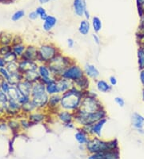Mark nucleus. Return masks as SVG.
Instances as JSON below:
<instances>
[{
    "label": "nucleus",
    "instance_id": "obj_1",
    "mask_svg": "<svg viewBox=\"0 0 144 159\" xmlns=\"http://www.w3.org/2000/svg\"><path fill=\"white\" fill-rule=\"evenodd\" d=\"M84 92L80 91L75 86H73L69 91L61 95L60 109L75 113L80 108Z\"/></svg>",
    "mask_w": 144,
    "mask_h": 159
},
{
    "label": "nucleus",
    "instance_id": "obj_2",
    "mask_svg": "<svg viewBox=\"0 0 144 159\" xmlns=\"http://www.w3.org/2000/svg\"><path fill=\"white\" fill-rule=\"evenodd\" d=\"M119 149V142L117 139L105 141L101 138L90 137L88 142L86 144V151L89 154L116 151Z\"/></svg>",
    "mask_w": 144,
    "mask_h": 159
},
{
    "label": "nucleus",
    "instance_id": "obj_3",
    "mask_svg": "<svg viewBox=\"0 0 144 159\" xmlns=\"http://www.w3.org/2000/svg\"><path fill=\"white\" fill-rule=\"evenodd\" d=\"M107 117V113L105 109H100L93 113H84L78 110L75 113V121L77 127H86L91 125L98 120Z\"/></svg>",
    "mask_w": 144,
    "mask_h": 159
},
{
    "label": "nucleus",
    "instance_id": "obj_4",
    "mask_svg": "<svg viewBox=\"0 0 144 159\" xmlns=\"http://www.w3.org/2000/svg\"><path fill=\"white\" fill-rule=\"evenodd\" d=\"M105 109L99 99L97 93L92 90H87L84 92L83 98L82 100L80 108L79 110L84 113H93L100 109Z\"/></svg>",
    "mask_w": 144,
    "mask_h": 159
},
{
    "label": "nucleus",
    "instance_id": "obj_5",
    "mask_svg": "<svg viewBox=\"0 0 144 159\" xmlns=\"http://www.w3.org/2000/svg\"><path fill=\"white\" fill-rule=\"evenodd\" d=\"M62 52L58 46L51 42L42 43L38 47V63L49 64L53 59Z\"/></svg>",
    "mask_w": 144,
    "mask_h": 159
},
{
    "label": "nucleus",
    "instance_id": "obj_6",
    "mask_svg": "<svg viewBox=\"0 0 144 159\" xmlns=\"http://www.w3.org/2000/svg\"><path fill=\"white\" fill-rule=\"evenodd\" d=\"M74 61H75V60L61 52L47 64L48 66L50 67L55 77L58 78L60 77L61 74L63 73L64 70L69 66L70 64H72Z\"/></svg>",
    "mask_w": 144,
    "mask_h": 159
},
{
    "label": "nucleus",
    "instance_id": "obj_7",
    "mask_svg": "<svg viewBox=\"0 0 144 159\" xmlns=\"http://www.w3.org/2000/svg\"><path fill=\"white\" fill-rule=\"evenodd\" d=\"M84 76L85 74L83 68L75 60L72 64H70L69 66L64 70L63 73L61 74L60 77L69 80L70 81L75 83V81L79 80V79H81Z\"/></svg>",
    "mask_w": 144,
    "mask_h": 159
},
{
    "label": "nucleus",
    "instance_id": "obj_8",
    "mask_svg": "<svg viewBox=\"0 0 144 159\" xmlns=\"http://www.w3.org/2000/svg\"><path fill=\"white\" fill-rule=\"evenodd\" d=\"M38 73L39 75L40 80L45 85L52 81H55L56 78L55 77L50 67L47 64H39L38 67Z\"/></svg>",
    "mask_w": 144,
    "mask_h": 159
},
{
    "label": "nucleus",
    "instance_id": "obj_9",
    "mask_svg": "<svg viewBox=\"0 0 144 159\" xmlns=\"http://www.w3.org/2000/svg\"><path fill=\"white\" fill-rule=\"evenodd\" d=\"M107 123V117L98 120V121L91 125L86 126V127H81V128L84 129L86 132L90 134V137L101 138L102 137L103 129L104 126H105Z\"/></svg>",
    "mask_w": 144,
    "mask_h": 159
},
{
    "label": "nucleus",
    "instance_id": "obj_10",
    "mask_svg": "<svg viewBox=\"0 0 144 159\" xmlns=\"http://www.w3.org/2000/svg\"><path fill=\"white\" fill-rule=\"evenodd\" d=\"M60 103H61V95L60 94L49 96L47 107L46 109L49 115L55 116L58 111L60 109Z\"/></svg>",
    "mask_w": 144,
    "mask_h": 159
},
{
    "label": "nucleus",
    "instance_id": "obj_11",
    "mask_svg": "<svg viewBox=\"0 0 144 159\" xmlns=\"http://www.w3.org/2000/svg\"><path fill=\"white\" fill-rule=\"evenodd\" d=\"M55 118L61 123L63 126L67 125L70 123L74 122V118H75V113L70 112V111L65 110V109H61L58 111L57 113L55 115Z\"/></svg>",
    "mask_w": 144,
    "mask_h": 159
},
{
    "label": "nucleus",
    "instance_id": "obj_12",
    "mask_svg": "<svg viewBox=\"0 0 144 159\" xmlns=\"http://www.w3.org/2000/svg\"><path fill=\"white\" fill-rule=\"evenodd\" d=\"M131 126L138 134L144 135V116L141 113L134 112L131 116Z\"/></svg>",
    "mask_w": 144,
    "mask_h": 159
},
{
    "label": "nucleus",
    "instance_id": "obj_13",
    "mask_svg": "<svg viewBox=\"0 0 144 159\" xmlns=\"http://www.w3.org/2000/svg\"><path fill=\"white\" fill-rule=\"evenodd\" d=\"M50 116V115H49V113L46 110L36 109L28 115V119L32 125L39 124V123L44 122L48 116Z\"/></svg>",
    "mask_w": 144,
    "mask_h": 159
},
{
    "label": "nucleus",
    "instance_id": "obj_14",
    "mask_svg": "<svg viewBox=\"0 0 144 159\" xmlns=\"http://www.w3.org/2000/svg\"><path fill=\"white\" fill-rule=\"evenodd\" d=\"M83 71H84L85 76L88 77L90 80H97L99 79L100 72L98 68L93 64L86 63L83 65Z\"/></svg>",
    "mask_w": 144,
    "mask_h": 159
},
{
    "label": "nucleus",
    "instance_id": "obj_15",
    "mask_svg": "<svg viewBox=\"0 0 144 159\" xmlns=\"http://www.w3.org/2000/svg\"><path fill=\"white\" fill-rule=\"evenodd\" d=\"M38 64H39L38 62L29 61V60H24L20 59L19 61V71L23 75L29 72L37 71Z\"/></svg>",
    "mask_w": 144,
    "mask_h": 159
},
{
    "label": "nucleus",
    "instance_id": "obj_16",
    "mask_svg": "<svg viewBox=\"0 0 144 159\" xmlns=\"http://www.w3.org/2000/svg\"><path fill=\"white\" fill-rule=\"evenodd\" d=\"M75 134V138L79 146H86L90 138V135L86 130L81 127H77Z\"/></svg>",
    "mask_w": 144,
    "mask_h": 159
},
{
    "label": "nucleus",
    "instance_id": "obj_17",
    "mask_svg": "<svg viewBox=\"0 0 144 159\" xmlns=\"http://www.w3.org/2000/svg\"><path fill=\"white\" fill-rule=\"evenodd\" d=\"M21 59L24 60L38 62V47L34 45L27 46V48Z\"/></svg>",
    "mask_w": 144,
    "mask_h": 159
},
{
    "label": "nucleus",
    "instance_id": "obj_18",
    "mask_svg": "<svg viewBox=\"0 0 144 159\" xmlns=\"http://www.w3.org/2000/svg\"><path fill=\"white\" fill-rule=\"evenodd\" d=\"M56 84H57L58 90H59V94H60V95L69 91L74 86L73 82L70 81L69 80L64 79L63 77L56 78Z\"/></svg>",
    "mask_w": 144,
    "mask_h": 159
},
{
    "label": "nucleus",
    "instance_id": "obj_19",
    "mask_svg": "<svg viewBox=\"0 0 144 159\" xmlns=\"http://www.w3.org/2000/svg\"><path fill=\"white\" fill-rule=\"evenodd\" d=\"M31 101L35 105L36 109H40V110H46L47 107L48 100H49V96L47 93L43 94V95L38 96V97H31Z\"/></svg>",
    "mask_w": 144,
    "mask_h": 159
},
{
    "label": "nucleus",
    "instance_id": "obj_20",
    "mask_svg": "<svg viewBox=\"0 0 144 159\" xmlns=\"http://www.w3.org/2000/svg\"><path fill=\"white\" fill-rule=\"evenodd\" d=\"M119 150L89 154L87 159H119Z\"/></svg>",
    "mask_w": 144,
    "mask_h": 159
},
{
    "label": "nucleus",
    "instance_id": "obj_21",
    "mask_svg": "<svg viewBox=\"0 0 144 159\" xmlns=\"http://www.w3.org/2000/svg\"><path fill=\"white\" fill-rule=\"evenodd\" d=\"M73 10L75 16L78 17H83L85 11L87 10L86 1L85 0H74Z\"/></svg>",
    "mask_w": 144,
    "mask_h": 159
},
{
    "label": "nucleus",
    "instance_id": "obj_22",
    "mask_svg": "<svg viewBox=\"0 0 144 159\" xmlns=\"http://www.w3.org/2000/svg\"><path fill=\"white\" fill-rule=\"evenodd\" d=\"M32 83L27 81L23 79L15 86L19 90V93L22 96H31V89H32Z\"/></svg>",
    "mask_w": 144,
    "mask_h": 159
},
{
    "label": "nucleus",
    "instance_id": "obj_23",
    "mask_svg": "<svg viewBox=\"0 0 144 159\" xmlns=\"http://www.w3.org/2000/svg\"><path fill=\"white\" fill-rule=\"evenodd\" d=\"M46 85L41 80L33 83L31 89V97H38V96L46 94Z\"/></svg>",
    "mask_w": 144,
    "mask_h": 159
},
{
    "label": "nucleus",
    "instance_id": "obj_24",
    "mask_svg": "<svg viewBox=\"0 0 144 159\" xmlns=\"http://www.w3.org/2000/svg\"><path fill=\"white\" fill-rule=\"evenodd\" d=\"M58 20L54 16H48L43 20L42 23V29L46 32H50L57 25Z\"/></svg>",
    "mask_w": 144,
    "mask_h": 159
},
{
    "label": "nucleus",
    "instance_id": "obj_25",
    "mask_svg": "<svg viewBox=\"0 0 144 159\" xmlns=\"http://www.w3.org/2000/svg\"><path fill=\"white\" fill-rule=\"evenodd\" d=\"M95 88L97 91L101 93H108L112 91V87L108 81L103 79H98L95 81Z\"/></svg>",
    "mask_w": 144,
    "mask_h": 159
},
{
    "label": "nucleus",
    "instance_id": "obj_26",
    "mask_svg": "<svg viewBox=\"0 0 144 159\" xmlns=\"http://www.w3.org/2000/svg\"><path fill=\"white\" fill-rule=\"evenodd\" d=\"M74 86H75L80 91L86 92L90 89V80L88 77H86V76H84L83 77L79 79V80L75 81L74 83Z\"/></svg>",
    "mask_w": 144,
    "mask_h": 159
},
{
    "label": "nucleus",
    "instance_id": "obj_27",
    "mask_svg": "<svg viewBox=\"0 0 144 159\" xmlns=\"http://www.w3.org/2000/svg\"><path fill=\"white\" fill-rule=\"evenodd\" d=\"M91 30V25H90V22L87 20H83L79 23V27H78V31L79 34L83 36H86L88 35Z\"/></svg>",
    "mask_w": 144,
    "mask_h": 159
},
{
    "label": "nucleus",
    "instance_id": "obj_28",
    "mask_svg": "<svg viewBox=\"0 0 144 159\" xmlns=\"http://www.w3.org/2000/svg\"><path fill=\"white\" fill-rule=\"evenodd\" d=\"M90 25H91V29L93 30L94 33H99L103 28V22L99 17L98 16H94L91 18L90 20Z\"/></svg>",
    "mask_w": 144,
    "mask_h": 159
},
{
    "label": "nucleus",
    "instance_id": "obj_29",
    "mask_svg": "<svg viewBox=\"0 0 144 159\" xmlns=\"http://www.w3.org/2000/svg\"><path fill=\"white\" fill-rule=\"evenodd\" d=\"M26 48H27V46L22 43L12 44L11 46L12 52L15 55L16 57L19 59L22 58V57H23V54H24V52H25Z\"/></svg>",
    "mask_w": 144,
    "mask_h": 159
},
{
    "label": "nucleus",
    "instance_id": "obj_30",
    "mask_svg": "<svg viewBox=\"0 0 144 159\" xmlns=\"http://www.w3.org/2000/svg\"><path fill=\"white\" fill-rule=\"evenodd\" d=\"M23 79L27 80V81L31 82L32 84L35 83V82L38 81V80H40L38 71H32V72H29L25 74H23Z\"/></svg>",
    "mask_w": 144,
    "mask_h": 159
},
{
    "label": "nucleus",
    "instance_id": "obj_31",
    "mask_svg": "<svg viewBox=\"0 0 144 159\" xmlns=\"http://www.w3.org/2000/svg\"><path fill=\"white\" fill-rule=\"evenodd\" d=\"M137 59H138V65L139 70L144 68V45H138L137 51Z\"/></svg>",
    "mask_w": 144,
    "mask_h": 159
},
{
    "label": "nucleus",
    "instance_id": "obj_32",
    "mask_svg": "<svg viewBox=\"0 0 144 159\" xmlns=\"http://www.w3.org/2000/svg\"><path fill=\"white\" fill-rule=\"evenodd\" d=\"M46 93H47L48 96L59 94V90H58L57 84H56V80L55 81H52L50 83L46 84Z\"/></svg>",
    "mask_w": 144,
    "mask_h": 159
},
{
    "label": "nucleus",
    "instance_id": "obj_33",
    "mask_svg": "<svg viewBox=\"0 0 144 159\" xmlns=\"http://www.w3.org/2000/svg\"><path fill=\"white\" fill-rule=\"evenodd\" d=\"M7 95L9 97L10 100H13V101H19V99L21 97V94L19 93V90L15 86H11V89H9L7 93Z\"/></svg>",
    "mask_w": 144,
    "mask_h": 159
},
{
    "label": "nucleus",
    "instance_id": "obj_34",
    "mask_svg": "<svg viewBox=\"0 0 144 159\" xmlns=\"http://www.w3.org/2000/svg\"><path fill=\"white\" fill-rule=\"evenodd\" d=\"M22 109H23L25 113H27L30 114V113H31L35 110H36V108H35V105L33 104V102L31 100V101H29V102H27V104L22 105Z\"/></svg>",
    "mask_w": 144,
    "mask_h": 159
},
{
    "label": "nucleus",
    "instance_id": "obj_35",
    "mask_svg": "<svg viewBox=\"0 0 144 159\" xmlns=\"http://www.w3.org/2000/svg\"><path fill=\"white\" fill-rule=\"evenodd\" d=\"M35 11H36L37 14L38 15V17H39V19H41L42 21H43V20H44L48 16H49V15L47 14V12H46V9H45V8L42 6L38 7L36 8Z\"/></svg>",
    "mask_w": 144,
    "mask_h": 159
},
{
    "label": "nucleus",
    "instance_id": "obj_36",
    "mask_svg": "<svg viewBox=\"0 0 144 159\" xmlns=\"http://www.w3.org/2000/svg\"><path fill=\"white\" fill-rule=\"evenodd\" d=\"M6 68L8 70V72H9L11 74L19 72V62L9 63V64H7Z\"/></svg>",
    "mask_w": 144,
    "mask_h": 159
},
{
    "label": "nucleus",
    "instance_id": "obj_37",
    "mask_svg": "<svg viewBox=\"0 0 144 159\" xmlns=\"http://www.w3.org/2000/svg\"><path fill=\"white\" fill-rule=\"evenodd\" d=\"M24 16H25V11L23 10H19L12 15L11 20L14 22H17L21 20V19H23Z\"/></svg>",
    "mask_w": 144,
    "mask_h": 159
},
{
    "label": "nucleus",
    "instance_id": "obj_38",
    "mask_svg": "<svg viewBox=\"0 0 144 159\" xmlns=\"http://www.w3.org/2000/svg\"><path fill=\"white\" fill-rule=\"evenodd\" d=\"M3 58L4 60H5V61L7 62V64L13 63V62H17L18 60H19V58H18V57H16L15 55L14 54L13 52H12V51L9 53V54L7 55L6 57H4Z\"/></svg>",
    "mask_w": 144,
    "mask_h": 159
},
{
    "label": "nucleus",
    "instance_id": "obj_39",
    "mask_svg": "<svg viewBox=\"0 0 144 159\" xmlns=\"http://www.w3.org/2000/svg\"><path fill=\"white\" fill-rule=\"evenodd\" d=\"M11 84L9 83V81H7V80H2V81H1V87H0V89L2 90V92L7 93L10 89H11Z\"/></svg>",
    "mask_w": 144,
    "mask_h": 159
},
{
    "label": "nucleus",
    "instance_id": "obj_40",
    "mask_svg": "<svg viewBox=\"0 0 144 159\" xmlns=\"http://www.w3.org/2000/svg\"><path fill=\"white\" fill-rule=\"evenodd\" d=\"M0 76L2 77V80H9L11 77V73L8 72V70L6 68H2L0 69Z\"/></svg>",
    "mask_w": 144,
    "mask_h": 159
},
{
    "label": "nucleus",
    "instance_id": "obj_41",
    "mask_svg": "<svg viewBox=\"0 0 144 159\" xmlns=\"http://www.w3.org/2000/svg\"><path fill=\"white\" fill-rule=\"evenodd\" d=\"M11 52V47L10 46H2L0 47V56L2 57H6Z\"/></svg>",
    "mask_w": 144,
    "mask_h": 159
},
{
    "label": "nucleus",
    "instance_id": "obj_42",
    "mask_svg": "<svg viewBox=\"0 0 144 159\" xmlns=\"http://www.w3.org/2000/svg\"><path fill=\"white\" fill-rule=\"evenodd\" d=\"M114 101H115V104H116V105H117L119 107H120V108H123V107L125 106V105H126L125 100L123 99L122 97H119V96L115 97V99H114Z\"/></svg>",
    "mask_w": 144,
    "mask_h": 159
},
{
    "label": "nucleus",
    "instance_id": "obj_43",
    "mask_svg": "<svg viewBox=\"0 0 144 159\" xmlns=\"http://www.w3.org/2000/svg\"><path fill=\"white\" fill-rule=\"evenodd\" d=\"M8 101H9V97H8L7 93H4L0 89V102L7 105Z\"/></svg>",
    "mask_w": 144,
    "mask_h": 159
},
{
    "label": "nucleus",
    "instance_id": "obj_44",
    "mask_svg": "<svg viewBox=\"0 0 144 159\" xmlns=\"http://www.w3.org/2000/svg\"><path fill=\"white\" fill-rule=\"evenodd\" d=\"M108 83L112 86V87H115L118 84V79L115 76H110L108 78Z\"/></svg>",
    "mask_w": 144,
    "mask_h": 159
},
{
    "label": "nucleus",
    "instance_id": "obj_45",
    "mask_svg": "<svg viewBox=\"0 0 144 159\" xmlns=\"http://www.w3.org/2000/svg\"><path fill=\"white\" fill-rule=\"evenodd\" d=\"M91 37H92V39L94 41V43H95L96 45H100L101 44V39H100L99 35L97 33H93L91 35Z\"/></svg>",
    "mask_w": 144,
    "mask_h": 159
},
{
    "label": "nucleus",
    "instance_id": "obj_46",
    "mask_svg": "<svg viewBox=\"0 0 144 159\" xmlns=\"http://www.w3.org/2000/svg\"><path fill=\"white\" fill-rule=\"evenodd\" d=\"M28 18L30 20H33L34 21V20H36L39 17H38V15L37 14V12L35 11H31L29 13Z\"/></svg>",
    "mask_w": 144,
    "mask_h": 159
},
{
    "label": "nucleus",
    "instance_id": "obj_47",
    "mask_svg": "<svg viewBox=\"0 0 144 159\" xmlns=\"http://www.w3.org/2000/svg\"><path fill=\"white\" fill-rule=\"evenodd\" d=\"M67 44L69 48H73L75 45V39H72V38H68V39H67Z\"/></svg>",
    "mask_w": 144,
    "mask_h": 159
},
{
    "label": "nucleus",
    "instance_id": "obj_48",
    "mask_svg": "<svg viewBox=\"0 0 144 159\" xmlns=\"http://www.w3.org/2000/svg\"><path fill=\"white\" fill-rule=\"evenodd\" d=\"M31 122L28 120H22L21 122H20V125L22 126V127H23V128H25V129H27L29 128L30 126L31 125Z\"/></svg>",
    "mask_w": 144,
    "mask_h": 159
},
{
    "label": "nucleus",
    "instance_id": "obj_49",
    "mask_svg": "<svg viewBox=\"0 0 144 159\" xmlns=\"http://www.w3.org/2000/svg\"><path fill=\"white\" fill-rule=\"evenodd\" d=\"M139 80H140V82L142 84V89H144V68L139 70Z\"/></svg>",
    "mask_w": 144,
    "mask_h": 159
},
{
    "label": "nucleus",
    "instance_id": "obj_50",
    "mask_svg": "<svg viewBox=\"0 0 144 159\" xmlns=\"http://www.w3.org/2000/svg\"><path fill=\"white\" fill-rule=\"evenodd\" d=\"M7 62L5 61L3 57H0V68H6L7 67Z\"/></svg>",
    "mask_w": 144,
    "mask_h": 159
},
{
    "label": "nucleus",
    "instance_id": "obj_51",
    "mask_svg": "<svg viewBox=\"0 0 144 159\" xmlns=\"http://www.w3.org/2000/svg\"><path fill=\"white\" fill-rule=\"evenodd\" d=\"M8 126L9 125H7V124H1L0 125V130L1 131H5L8 128Z\"/></svg>",
    "mask_w": 144,
    "mask_h": 159
},
{
    "label": "nucleus",
    "instance_id": "obj_52",
    "mask_svg": "<svg viewBox=\"0 0 144 159\" xmlns=\"http://www.w3.org/2000/svg\"><path fill=\"white\" fill-rule=\"evenodd\" d=\"M83 17L85 18V20H90V13H89L88 10H86V11H85L84 16H83Z\"/></svg>",
    "mask_w": 144,
    "mask_h": 159
},
{
    "label": "nucleus",
    "instance_id": "obj_53",
    "mask_svg": "<svg viewBox=\"0 0 144 159\" xmlns=\"http://www.w3.org/2000/svg\"><path fill=\"white\" fill-rule=\"evenodd\" d=\"M141 20H140V25L138 27H142V28H144V14L141 16Z\"/></svg>",
    "mask_w": 144,
    "mask_h": 159
},
{
    "label": "nucleus",
    "instance_id": "obj_54",
    "mask_svg": "<svg viewBox=\"0 0 144 159\" xmlns=\"http://www.w3.org/2000/svg\"><path fill=\"white\" fill-rule=\"evenodd\" d=\"M50 0H38V2L41 5H44V4H47L48 2H50Z\"/></svg>",
    "mask_w": 144,
    "mask_h": 159
},
{
    "label": "nucleus",
    "instance_id": "obj_55",
    "mask_svg": "<svg viewBox=\"0 0 144 159\" xmlns=\"http://www.w3.org/2000/svg\"><path fill=\"white\" fill-rule=\"evenodd\" d=\"M136 1H137V4H138V7L141 6V5L144 2V0H136Z\"/></svg>",
    "mask_w": 144,
    "mask_h": 159
},
{
    "label": "nucleus",
    "instance_id": "obj_56",
    "mask_svg": "<svg viewBox=\"0 0 144 159\" xmlns=\"http://www.w3.org/2000/svg\"><path fill=\"white\" fill-rule=\"evenodd\" d=\"M142 100L144 101V89H142Z\"/></svg>",
    "mask_w": 144,
    "mask_h": 159
},
{
    "label": "nucleus",
    "instance_id": "obj_57",
    "mask_svg": "<svg viewBox=\"0 0 144 159\" xmlns=\"http://www.w3.org/2000/svg\"><path fill=\"white\" fill-rule=\"evenodd\" d=\"M1 81H2V80H0V87H1Z\"/></svg>",
    "mask_w": 144,
    "mask_h": 159
},
{
    "label": "nucleus",
    "instance_id": "obj_58",
    "mask_svg": "<svg viewBox=\"0 0 144 159\" xmlns=\"http://www.w3.org/2000/svg\"><path fill=\"white\" fill-rule=\"evenodd\" d=\"M0 1H3V0H0Z\"/></svg>",
    "mask_w": 144,
    "mask_h": 159
},
{
    "label": "nucleus",
    "instance_id": "obj_59",
    "mask_svg": "<svg viewBox=\"0 0 144 159\" xmlns=\"http://www.w3.org/2000/svg\"><path fill=\"white\" fill-rule=\"evenodd\" d=\"M0 57H1V56H0Z\"/></svg>",
    "mask_w": 144,
    "mask_h": 159
},
{
    "label": "nucleus",
    "instance_id": "obj_60",
    "mask_svg": "<svg viewBox=\"0 0 144 159\" xmlns=\"http://www.w3.org/2000/svg\"><path fill=\"white\" fill-rule=\"evenodd\" d=\"M0 69H1V68H0Z\"/></svg>",
    "mask_w": 144,
    "mask_h": 159
}]
</instances>
